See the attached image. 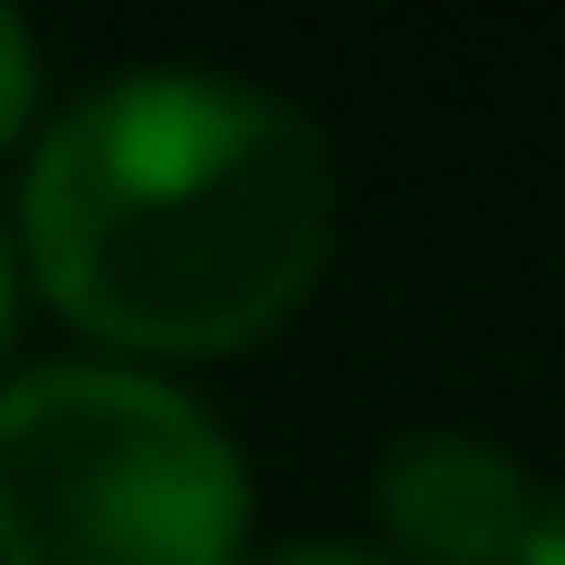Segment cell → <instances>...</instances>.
I'll return each mask as SVG.
<instances>
[{"instance_id":"6da1fadb","label":"cell","mask_w":565,"mask_h":565,"mask_svg":"<svg viewBox=\"0 0 565 565\" xmlns=\"http://www.w3.org/2000/svg\"><path fill=\"white\" fill-rule=\"evenodd\" d=\"M335 231L324 137L231 74H116L42 126L21 252L84 335L221 356L315 294Z\"/></svg>"},{"instance_id":"277c9868","label":"cell","mask_w":565,"mask_h":565,"mask_svg":"<svg viewBox=\"0 0 565 565\" xmlns=\"http://www.w3.org/2000/svg\"><path fill=\"white\" fill-rule=\"evenodd\" d=\"M32 95H42V63H32V32L0 11V147L32 126Z\"/></svg>"},{"instance_id":"5b68a950","label":"cell","mask_w":565,"mask_h":565,"mask_svg":"<svg viewBox=\"0 0 565 565\" xmlns=\"http://www.w3.org/2000/svg\"><path fill=\"white\" fill-rule=\"evenodd\" d=\"M263 565H387V555H366V545H282Z\"/></svg>"},{"instance_id":"3957f363","label":"cell","mask_w":565,"mask_h":565,"mask_svg":"<svg viewBox=\"0 0 565 565\" xmlns=\"http://www.w3.org/2000/svg\"><path fill=\"white\" fill-rule=\"evenodd\" d=\"M377 513L408 565H524L545 534V492L482 440H408L377 471Z\"/></svg>"},{"instance_id":"8992f818","label":"cell","mask_w":565,"mask_h":565,"mask_svg":"<svg viewBox=\"0 0 565 565\" xmlns=\"http://www.w3.org/2000/svg\"><path fill=\"white\" fill-rule=\"evenodd\" d=\"M524 565H565V555H555V524H545V534H534V545H524Z\"/></svg>"},{"instance_id":"52a82bcc","label":"cell","mask_w":565,"mask_h":565,"mask_svg":"<svg viewBox=\"0 0 565 565\" xmlns=\"http://www.w3.org/2000/svg\"><path fill=\"white\" fill-rule=\"evenodd\" d=\"M0 335H11V242H0Z\"/></svg>"},{"instance_id":"7a4b0ae2","label":"cell","mask_w":565,"mask_h":565,"mask_svg":"<svg viewBox=\"0 0 565 565\" xmlns=\"http://www.w3.org/2000/svg\"><path fill=\"white\" fill-rule=\"evenodd\" d=\"M242 450L147 366H32L0 387V565H231Z\"/></svg>"}]
</instances>
